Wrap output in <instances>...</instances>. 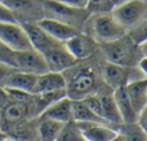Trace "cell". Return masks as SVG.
Masks as SVG:
<instances>
[{"label":"cell","instance_id":"obj_1","mask_svg":"<svg viewBox=\"0 0 147 141\" xmlns=\"http://www.w3.org/2000/svg\"><path fill=\"white\" fill-rule=\"evenodd\" d=\"M94 56L85 60H78L74 65L63 72L67 80V95L70 99H83L85 97L95 93L104 84L100 76L102 63L99 67L95 65L92 63Z\"/></svg>","mask_w":147,"mask_h":141},{"label":"cell","instance_id":"obj_2","mask_svg":"<svg viewBox=\"0 0 147 141\" xmlns=\"http://www.w3.org/2000/svg\"><path fill=\"white\" fill-rule=\"evenodd\" d=\"M99 52L104 61L125 67H137L141 60V46L134 43L128 34L115 41L99 44Z\"/></svg>","mask_w":147,"mask_h":141},{"label":"cell","instance_id":"obj_3","mask_svg":"<svg viewBox=\"0 0 147 141\" xmlns=\"http://www.w3.org/2000/svg\"><path fill=\"white\" fill-rule=\"evenodd\" d=\"M82 31L91 35L99 44L119 39L128 33L115 18L112 12L90 14Z\"/></svg>","mask_w":147,"mask_h":141},{"label":"cell","instance_id":"obj_4","mask_svg":"<svg viewBox=\"0 0 147 141\" xmlns=\"http://www.w3.org/2000/svg\"><path fill=\"white\" fill-rule=\"evenodd\" d=\"M100 76H102L103 82L109 86L112 90L117 88H124L131 81L146 77L143 72L138 68V65L125 67L104 60L102 61V65H100Z\"/></svg>","mask_w":147,"mask_h":141},{"label":"cell","instance_id":"obj_5","mask_svg":"<svg viewBox=\"0 0 147 141\" xmlns=\"http://www.w3.org/2000/svg\"><path fill=\"white\" fill-rule=\"evenodd\" d=\"M90 13L86 9L68 7L57 0H45V17L55 18L82 31Z\"/></svg>","mask_w":147,"mask_h":141},{"label":"cell","instance_id":"obj_6","mask_svg":"<svg viewBox=\"0 0 147 141\" xmlns=\"http://www.w3.org/2000/svg\"><path fill=\"white\" fill-rule=\"evenodd\" d=\"M17 22H38L45 18V0H3Z\"/></svg>","mask_w":147,"mask_h":141},{"label":"cell","instance_id":"obj_7","mask_svg":"<svg viewBox=\"0 0 147 141\" xmlns=\"http://www.w3.org/2000/svg\"><path fill=\"white\" fill-rule=\"evenodd\" d=\"M0 41L13 51L33 48L28 33L20 22H0Z\"/></svg>","mask_w":147,"mask_h":141},{"label":"cell","instance_id":"obj_8","mask_svg":"<svg viewBox=\"0 0 147 141\" xmlns=\"http://www.w3.org/2000/svg\"><path fill=\"white\" fill-rule=\"evenodd\" d=\"M112 14L119 21V24L128 31L138 24L147 14V5L141 0H133L126 4L112 9Z\"/></svg>","mask_w":147,"mask_h":141},{"label":"cell","instance_id":"obj_9","mask_svg":"<svg viewBox=\"0 0 147 141\" xmlns=\"http://www.w3.org/2000/svg\"><path fill=\"white\" fill-rule=\"evenodd\" d=\"M64 44L77 61L89 59L99 52V43L91 35L83 31H78L72 38L64 42Z\"/></svg>","mask_w":147,"mask_h":141},{"label":"cell","instance_id":"obj_10","mask_svg":"<svg viewBox=\"0 0 147 141\" xmlns=\"http://www.w3.org/2000/svg\"><path fill=\"white\" fill-rule=\"evenodd\" d=\"M14 68L17 71H21V72L33 73L36 76L50 71L45 56L34 48L16 51V65H14Z\"/></svg>","mask_w":147,"mask_h":141},{"label":"cell","instance_id":"obj_11","mask_svg":"<svg viewBox=\"0 0 147 141\" xmlns=\"http://www.w3.org/2000/svg\"><path fill=\"white\" fill-rule=\"evenodd\" d=\"M21 25L24 26V29L28 33L31 47H33L34 50L38 51V52H40L42 55H45L46 52H48L51 48L57 46L59 43H63V42L56 41L47 31L43 30L38 25V22H24Z\"/></svg>","mask_w":147,"mask_h":141},{"label":"cell","instance_id":"obj_12","mask_svg":"<svg viewBox=\"0 0 147 141\" xmlns=\"http://www.w3.org/2000/svg\"><path fill=\"white\" fill-rule=\"evenodd\" d=\"M43 56L47 61L48 69L53 72H65L68 68H70L77 63V60L72 56V54L67 50L64 43H59Z\"/></svg>","mask_w":147,"mask_h":141},{"label":"cell","instance_id":"obj_13","mask_svg":"<svg viewBox=\"0 0 147 141\" xmlns=\"http://www.w3.org/2000/svg\"><path fill=\"white\" fill-rule=\"evenodd\" d=\"M67 89V80L63 72H47L38 75L35 84L34 94H45V93H55Z\"/></svg>","mask_w":147,"mask_h":141},{"label":"cell","instance_id":"obj_14","mask_svg":"<svg viewBox=\"0 0 147 141\" xmlns=\"http://www.w3.org/2000/svg\"><path fill=\"white\" fill-rule=\"evenodd\" d=\"M87 141H111L117 136V129L104 123H77Z\"/></svg>","mask_w":147,"mask_h":141},{"label":"cell","instance_id":"obj_15","mask_svg":"<svg viewBox=\"0 0 147 141\" xmlns=\"http://www.w3.org/2000/svg\"><path fill=\"white\" fill-rule=\"evenodd\" d=\"M39 116L43 118H48V119L56 120L60 123H68L73 120L72 118V99L68 95L60 98V99L52 102L50 106L45 108L39 114ZM38 118V116H36Z\"/></svg>","mask_w":147,"mask_h":141},{"label":"cell","instance_id":"obj_16","mask_svg":"<svg viewBox=\"0 0 147 141\" xmlns=\"http://www.w3.org/2000/svg\"><path fill=\"white\" fill-rule=\"evenodd\" d=\"M38 25L40 26L43 30H46L52 38H55L59 42H67L69 38H72L74 34H77L80 30L76 28L64 24V22L59 21L55 18H50V17H45L38 21Z\"/></svg>","mask_w":147,"mask_h":141},{"label":"cell","instance_id":"obj_17","mask_svg":"<svg viewBox=\"0 0 147 141\" xmlns=\"http://www.w3.org/2000/svg\"><path fill=\"white\" fill-rule=\"evenodd\" d=\"M36 77H38L36 75L21 72V71H17L16 69V71H13L9 75V77L7 78L3 88L16 89V90L25 91V93H29V94H34Z\"/></svg>","mask_w":147,"mask_h":141},{"label":"cell","instance_id":"obj_18","mask_svg":"<svg viewBox=\"0 0 147 141\" xmlns=\"http://www.w3.org/2000/svg\"><path fill=\"white\" fill-rule=\"evenodd\" d=\"M125 91L137 114L147 105V77L134 80L125 86Z\"/></svg>","mask_w":147,"mask_h":141},{"label":"cell","instance_id":"obj_19","mask_svg":"<svg viewBox=\"0 0 147 141\" xmlns=\"http://www.w3.org/2000/svg\"><path fill=\"white\" fill-rule=\"evenodd\" d=\"M113 98L116 102L117 110L120 112V116L122 119V123H133L137 122V111L134 110L133 105H131L130 99H129L128 94L125 91V86L124 88H117L113 90Z\"/></svg>","mask_w":147,"mask_h":141},{"label":"cell","instance_id":"obj_20","mask_svg":"<svg viewBox=\"0 0 147 141\" xmlns=\"http://www.w3.org/2000/svg\"><path fill=\"white\" fill-rule=\"evenodd\" d=\"M63 127H64V123L43 118V116H38L36 118L38 141H56Z\"/></svg>","mask_w":147,"mask_h":141},{"label":"cell","instance_id":"obj_21","mask_svg":"<svg viewBox=\"0 0 147 141\" xmlns=\"http://www.w3.org/2000/svg\"><path fill=\"white\" fill-rule=\"evenodd\" d=\"M72 118L76 123L92 122V123H104V124H107L82 99H72Z\"/></svg>","mask_w":147,"mask_h":141},{"label":"cell","instance_id":"obj_22","mask_svg":"<svg viewBox=\"0 0 147 141\" xmlns=\"http://www.w3.org/2000/svg\"><path fill=\"white\" fill-rule=\"evenodd\" d=\"M122 141H147V133L139 127L137 122L121 123L116 128Z\"/></svg>","mask_w":147,"mask_h":141},{"label":"cell","instance_id":"obj_23","mask_svg":"<svg viewBox=\"0 0 147 141\" xmlns=\"http://www.w3.org/2000/svg\"><path fill=\"white\" fill-rule=\"evenodd\" d=\"M56 141H87L74 120L65 123Z\"/></svg>","mask_w":147,"mask_h":141},{"label":"cell","instance_id":"obj_24","mask_svg":"<svg viewBox=\"0 0 147 141\" xmlns=\"http://www.w3.org/2000/svg\"><path fill=\"white\" fill-rule=\"evenodd\" d=\"M126 34H128L129 38H130L134 43L139 44V46H141L142 43H144V42L147 41V16L144 17V18H142L134 28L128 30Z\"/></svg>","mask_w":147,"mask_h":141},{"label":"cell","instance_id":"obj_25","mask_svg":"<svg viewBox=\"0 0 147 141\" xmlns=\"http://www.w3.org/2000/svg\"><path fill=\"white\" fill-rule=\"evenodd\" d=\"M113 5L111 0H89L86 5V11L90 14L95 13H108L112 12Z\"/></svg>","mask_w":147,"mask_h":141},{"label":"cell","instance_id":"obj_26","mask_svg":"<svg viewBox=\"0 0 147 141\" xmlns=\"http://www.w3.org/2000/svg\"><path fill=\"white\" fill-rule=\"evenodd\" d=\"M0 63L7 64L13 68L16 65V51H13L11 47L4 44L1 41H0Z\"/></svg>","mask_w":147,"mask_h":141},{"label":"cell","instance_id":"obj_27","mask_svg":"<svg viewBox=\"0 0 147 141\" xmlns=\"http://www.w3.org/2000/svg\"><path fill=\"white\" fill-rule=\"evenodd\" d=\"M0 22H17L12 12L0 1Z\"/></svg>","mask_w":147,"mask_h":141},{"label":"cell","instance_id":"obj_28","mask_svg":"<svg viewBox=\"0 0 147 141\" xmlns=\"http://www.w3.org/2000/svg\"><path fill=\"white\" fill-rule=\"evenodd\" d=\"M13 71H16V68L9 67V65H7V64H1V63H0V88H3V86H4L7 78L9 77V75H11Z\"/></svg>","mask_w":147,"mask_h":141},{"label":"cell","instance_id":"obj_29","mask_svg":"<svg viewBox=\"0 0 147 141\" xmlns=\"http://www.w3.org/2000/svg\"><path fill=\"white\" fill-rule=\"evenodd\" d=\"M59 3H63L68 7H73V8L78 9H86L87 1L89 0H57Z\"/></svg>","mask_w":147,"mask_h":141},{"label":"cell","instance_id":"obj_30","mask_svg":"<svg viewBox=\"0 0 147 141\" xmlns=\"http://www.w3.org/2000/svg\"><path fill=\"white\" fill-rule=\"evenodd\" d=\"M137 123L139 124V127L147 133V105L142 108L138 112V116H137Z\"/></svg>","mask_w":147,"mask_h":141},{"label":"cell","instance_id":"obj_31","mask_svg":"<svg viewBox=\"0 0 147 141\" xmlns=\"http://www.w3.org/2000/svg\"><path fill=\"white\" fill-rule=\"evenodd\" d=\"M111 1H112L113 8H116V7H120V5H122V4L129 3V1H133V0H111Z\"/></svg>","mask_w":147,"mask_h":141},{"label":"cell","instance_id":"obj_32","mask_svg":"<svg viewBox=\"0 0 147 141\" xmlns=\"http://www.w3.org/2000/svg\"><path fill=\"white\" fill-rule=\"evenodd\" d=\"M141 51H142V55L147 56V41L141 44Z\"/></svg>","mask_w":147,"mask_h":141},{"label":"cell","instance_id":"obj_33","mask_svg":"<svg viewBox=\"0 0 147 141\" xmlns=\"http://www.w3.org/2000/svg\"><path fill=\"white\" fill-rule=\"evenodd\" d=\"M1 141H18V140H16V138H13V137H9V136H7V137H4Z\"/></svg>","mask_w":147,"mask_h":141},{"label":"cell","instance_id":"obj_34","mask_svg":"<svg viewBox=\"0 0 147 141\" xmlns=\"http://www.w3.org/2000/svg\"><path fill=\"white\" fill-rule=\"evenodd\" d=\"M4 137H7V135H5V133H4V132H3V131H1V129H0V141L3 140Z\"/></svg>","mask_w":147,"mask_h":141},{"label":"cell","instance_id":"obj_35","mask_svg":"<svg viewBox=\"0 0 147 141\" xmlns=\"http://www.w3.org/2000/svg\"><path fill=\"white\" fill-rule=\"evenodd\" d=\"M141 1H142V3H144V4L147 5V0H141Z\"/></svg>","mask_w":147,"mask_h":141},{"label":"cell","instance_id":"obj_36","mask_svg":"<svg viewBox=\"0 0 147 141\" xmlns=\"http://www.w3.org/2000/svg\"><path fill=\"white\" fill-rule=\"evenodd\" d=\"M0 1H3V0H0Z\"/></svg>","mask_w":147,"mask_h":141},{"label":"cell","instance_id":"obj_37","mask_svg":"<svg viewBox=\"0 0 147 141\" xmlns=\"http://www.w3.org/2000/svg\"><path fill=\"white\" fill-rule=\"evenodd\" d=\"M146 16H147V14H146Z\"/></svg>","mask_w":147,"mask_h":141}]
</instances>
